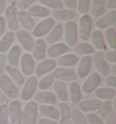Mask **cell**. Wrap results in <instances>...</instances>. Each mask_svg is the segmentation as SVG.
Returning a JSON list of instances; mask_svg holds the SVG:
<instances>
[{"instance_id":"obj_1","label":"cell","mask_w":116,"mask_h":124,"mask_svg":"<svg viewBox=\"0 0 116 124\" xmlns=\"http://www.w3.org/2000/svg\"><path fill=\"white\" fill-rule=\"evenodd\" d=\"M38 104L34 101H28L22 109L21 124H36L38 121Z\"/></svg>"},{"instance_id":"obj_2","label":"cell","mask_w":116,"mask_h":124,"mask_svg":"<svg viewBox=\"0 0 116 124\" xmlns=\"http://www.w3.org/2000/svg\"><path fill=\"white\" fill-rule=\"evenodd\" d=\"M0 90L5 96L11 100H17L19 97V90L7 74L0 76Z\"/></svg>"},{"instance_id":"obj_3","label":"cell","mask_w":116,"mask_h":124,"mask_svg":"<svg viewBox=\"0 0 116 124\" xmlns=\"http://www.w3.org/2000/svg\"><path fill=\"white\" fill-rule=\"evenodd\" d=\"M37 77L36 76H29L27 79L25 81L23 84V88L19 93V97L22 101H28L34 97L37 89Z\"/></svg>"},{"instance_id":"obj_4","label":"cell","mask_w":116,"mask_h":124,"mask_svg":"<svg viewBox=\"0 0 116 124\" xmlns=\"http://www.w3.org/2000/svg\"><path fill=\"white\" fill-rule=\"evenodd\" d=\"M78 27V37L83 42H87L90 39L92 32V19L87 15H83L79 19Z\"/></svg>"},{"instance_id":"obj_5","label":"cell","mask_w":116,"mask_h":124,"mask_svg":"<svg viewBox=\"0 0 116 124\" xmlns=\"http://www.w3.org/2000/svg\"><path fill=\"white\" fill-rule=\"evenodd\" d=\"M64 39L67 46H75L78 41V27L74 21L66 22L64 26Z\"/></svg>"},{"instance_id":"obj_6","label":"cell","mask_w":116,"mask_h":124,"mask_svg":"<svg viewBox=\"0 0 116 124\" xmlns=\"http://www.w3.org/2000/svg\"><path fill=\"white\" fill-rule=\"evenodd\" d=\"M55 19L53 17H46L42 19L39 23L34 25V29L32 30V36L36 37L37 39L46 36L48 33L55 26Z\"/></svg>"},{"instance_id":"obj_7","label":"cell","mask_w":116,"mask_h":124,"mask_svg":"<svg viewBox=\"0 0 116 124\" xmlns=\"http://www.w3.org/2000/svg\"><path fill=\"white\" fill-rule=\"evenodd\" d=\"M92 62L94 65L96 72L100 76L106 77L110 75V66L104 59V54H102V52L97 51L93 53V56L92 57Z\"/></svg>"},{"instance_id":"obj_8","label":"cell","mask_w":116,"mask_h":124,"mask_svg":"<svg viewBox=\"0 0 116 124\" xmlns=\"http://www.w3.org/2000/svg\"><path fill=\"white\" fill-rule=\"evenodd\" d=\"M15 37L17 38V42L19 44L18 45L21 47V49H24L26 53L32 52L34 40L29 32L25 31L24 29L17 30L15 34Z\"/></svg>"},{"instance_id":"obj_9","label":"cell","mask_w":116,"mask_h":124,"mask_svg":"<svg viewBox=\"0 0 116 124\" xmlns=\"http://www.w3.org/2000/svg\"><path fill=\"white\" fill-rule=\"evenodd\" d=\"M100 83H101V76L96 72L90 73L81 85L82 93L86 94V95L91 94L99 87Z\"/></svg>"},{"instance_id":"obj_10","label":"cell","mask_w":116,"mask_h":124,"mask_svg":"<svg viewBox=\"0 0 116 124\" xmlns=\"http://www.w3.org/2000/svg\"><path fill=\"white\" fill-rule=\"evenodd\" d=\"M54 79L61 82H75L77 79V75L75 70L71 68H64V67H56L51 72Z\"/></svg>"},{"instance_id":"obj_11","label":"cell","mask_w":116,"mask_h":124,"mask_svg":"<svg viewBox=\"0 0 116 124\" xmlns=\"http://www.w3.org/2000/svg\"><path fill=\"white\" fill-rule=\"evenodd\" d=\"M17 8L16 5H9L7 7L6 10H5V20H6V24L7 26L9 28V30L12 32L18 30V20H17Z\"/></svg>"},{"instance_id":"obj_12","label":"cell","mask_w":116,"mask_h":124,"mask_svg":"<svg viewBox=\"0 0 116 124\" xmlns=\"http://www.w3.org/2000/svg\"><path fill=\"white\" fill-rule=\"evenodd\" d=\"M8 106L9 124H21L22 118V104L20 101L12 100Z\"/></svg>"},{"instance_id":"obj_13","label":"cell","mask_w":116,"mask_h":124,"mask_svg":"<svg viewBox=\"0 0 116 124\" xmlns=\"http://www.w3.org/2000/svg\"><path fill=\"white\" fill-rule=\"evenodd\" d=\"M19 63L21 72L24 74V76H32V74L34 72L35 62L30 53H25L24 54L21 55Z\"/></svg>"},{"instance_id":"obj_14","label":"cell","mask_w":116,"mask_h":124,"mask_svg":"<svg viewBox=\"0 0 116 124\" xmlns=\"http://www.w3.org/2000/svg\"><path fill=\"white\" fill-rule=\"evenodd\" d=\"M92 57L90 55H84L79 58L77 62V69H76V75L77 78L85 79L90 74V71L92 68Z\"/></svg>"},{"instance_id":"obj_15","label":"cell","mask_w":116,"mask_h":124,"mask_svg":"<svg viewBox=\"0 0 116 124\" xmlns=\"http://www.w3.org/2000/svg\"><path fill=\"white\" fill-rule=\"evenodd\" d=\"M56 65L57 64H56V61L55 59H44L34 68L35 76L36 77H42L45 74L51 73L56 68Z\"/></svg>"},{"instance_id":"obj_16","label":"cell","mask_w":116,"mask_h":124,"mask_svg":"<svg viewBox=\"0 0 116 124\" xmlns=\"http://www.w3.org/2000/svg\"><path fill=\"white\" fill-rule=\"evenodd\" d=\"M33 98L34 101L37 104L40 103V105H55L58 101L54 93L50 91H39L35 93Z\"/></svg>"},{"instance_id":"obj_17","label":"cell","mask_w":116,"mask_h":124,"mask_svg":"<svg viewBox=\"0 0 116 124\" xmlns=\"http://www.w3.org/2000/svg\"><path fill=\"white\" fill-rule=\"evenodd\" d=\"M116 23V11L112 10L108 14L102 16L101 17L97 18L95 22V26L98 30H103L109 27H112Z\"/></svg>"},{"instance_id":"obj_18","label":"cell","mask_w":116,"mask_h":124,"mask_svg":"<svg viewBox=\"0 0 116 124\" xmlns=\"http://www.w3.org/2000/svg\"><path fill=\"white\" fill-rule=\"evenodd\" d=\"M32 56L34 61H43L46 56V44L43 38H38L34 41L32 49Z\"/></svg>"},{"instance_id":"obj_19","label":"cell","mask_w":116,"mask_h":124,"mask_svg":"<svg viewBox=\"0 0 116 124\" xmlns=\"http://www.w3.org/2000/svg\"><path fill=\"white\" fill-rule=\"evenodd\" d=\"M102 103V101L96 98L93 99H88V100L81 101L77 104V109L81 110L83 113H91V112H95L98 110Z\"/></svg>"},{"instance_id":"obj_20","label":"cell","mask_w":116,"mask_h":124,"mask_svg":"<svg viewBox=\"0 0 116 124\" xmlns=\"http://www.w3.org/2000/svg\"><path fill=\"white\" fill-rule=\"evenodd\" d=\"M67 89H68L69 101L73 105H77L82 101L83 97L81 85L77 82H72V83H70Z\"/></svg>"},{"instance_id":"obj_21","label":"cell","mask_w":116,"mask_h":124,"mask_svg":"<svg viewBox=\"0 0 116 124\" xmlns=\"http://www.w3.org/2000/svg\"><path fill=\"white\" fill-rule=\"evenodd\" d=\"M54 88V94L55 95L57 101L60 102H67L69 101L68 89L65 83L61 81H55L53 84Z\"/></svg>"},{"instance_id":"obj_22","label":"cell","mask_w":116,"mask_h":124,"mask_svg":"<svg viewBox=\"0 0 116 124\" xmlns=\"http://www.w3.org/2000/svg\"><path fill=\"white\" fill-rule=\"evenodd\" d=\"M17 20H18V24H21L23 29L27 32H32L35 25L34 18L29 16L26 11H17Z\"/></svg>"},{"instance_id":"obj_23","label":"cell","mask_w":116,"mask_h":124,"mask_svg":"<svg viewBox=\"0 0 116 124\" xmlns=\"http://www.w3.org/2000/svg\"><path fill=\"white\" fill-rule=\"evenodd\" d=\"M68 51L69 47L65 43H56L50 45V47L46 49V55L50 59H55L67 54Z\"/></svg>"},{"instance_id":"obj_24","label":"cell","mask_w":116,"mask_h":124,"mask_svg":"<svg viewBox=\"0 0 116 124\" xmlns=\"http://www.w3.org/2000/svg\"><path fill=\"white\" fill-rule=\"evenodd\" d=\"M90 39H91V42L92 45V47L94 48V50H97V51H104L107 48V45H106L105 40H104V37H103V33H102L101 30H98L96 29L94 31L92 32L91 34V36H90Z\"/></svg>"},{"instance_id":"obj_25","label":"cell","mask_w":116,"mask_h":124,"mask_svg":"<svg viewBox=\"0 0 116 124\" xmlns=\"http://www.w3.org/2000/svg\"><path fill=\"white\" fill-rule=\"evenodd\" d=\"M63 35H64V25L61 24H56L51 31L48 33L44 42L49 45L59 43V40L62 38Z\"/></svg>"},{"instance_id":"obj_26","label":"cell","mask_w":116,"mask_h":124,"mask_svg":"<svg viewBox=\"0 0 116 124\" xmlns=\"http://www.w3.org/2000/svg\"><path fill=\"white\" fill-rule=\"evenodd\" d=\"M94 96L96 99L100 100L101 101H113L116 96V90L113 88H109V87H98L97 89L93 92Z\"/></svg>"},{"instance_id":"obj_27","label":"cell","mask_w":116,"mask_h":124,"mask_svg":"<svg viewBox=\"0 0 116 124\" xmlns=\"http://www.w3.org/2000/svg\"><path fill=\"white\" fill-rule=\"evenodd\" d=\"M21 55H22V49L18 45H13L12 47L8 51V54L7 57V65L17 67L19 64Z\"/></svg>"},{"instance_id":"obj_28","label":"cell","mask_w":116,"mask_h":124,"mask_svg":"<svg viewBox=\"0 0 116 124\" xmlns=\"http://www.w3.org/2000/svg\"><path fill=\"white\" fill-rule=\"evenodd\" d=\"M38 112L43 118L57 121L59 119V110L54 105H44L42 104L38 106Z\"/></svg>"},{"instance_id":"obj_29","label":"cell","mask_w":116,"mask_h":124,"mask_svg":"<svg viewBox=\"0 0 116 124\" xmlns=\"http://www.w3.org/2000/svg\"><path fill=\"white\" fill-rule=\"evenodd\" d=\"M79 61V56L75 55V54H65L58 58V61L56 62V64H58L59 67L64 68H70L72 66H75L77 64Z\"/></svg>"},{"instance_id":"obj_30","label":"cell","mask_w":116,"mask_h":124,"mask_svg":"<svg viewBox=\"0 0 116 124\" xmlns=\"http://www.w3.org/2000/svg\"><path fill=\"white\" fill-rule=\"evenodd\" d=\"M15 33L7 31L0 38V54H5L12 47L15 41Z\"/></svg>"},{"instance_id":"obj_31","label":"cell","mask_w":116,"mask_h":124,"mask_svg":"<svg viewBox=\"0 0 116 124\" xmlns=\"http://www.w3.org/2000/svg\"><path fill=\"white\" fill-rule=\"evenodd\" d=\"M6 72H7V74L14 82L16 85H23L24 84L25 78L24 74L21 72L20 70H18L17 67L7 65Z\"/></svg>"},{"instance_id":"obj_32","label":"cell","mask_w":116,"mask_h":124,"mask_svg":"<svg viewBox=\"0 0 116 124\" xmlns=\"http://www.w3.org/2000/svg\"><path fill=\"white\" fill-rule=\"evenodd\" d=\"M52 16L55 20L66 23L68 21H73V19L75 17V13L74 10L62 8V9H58V10H54L52 12Z\"/></svg>"},{"instance_id":"obj_33","label":"cell","mask_w":116,"mask_h":124,"mask_svg":"<svg viewBox=\"0 0 116 124\" xmlns=\"http://www.w3.org/2000/svg\"><path fill=\"white\" fill-rule=\"evenodd\" d=\"M27 12L29 16L32 17L36 18H46L50 16V10L46 7H43L41 5H33L27 9Z\"/></svg>"},{"instance_id":"obj_34","label":"cell","mask_w":116,"mask_h":124,"mask_svg":"<svg viewBox=\"0 0 116 124\" xmlns=\"http://www.w3.org/2000/svg\"><path fill=\"white\" fill-rule=\"evenodd\" d=\"M73 52L75 55H90L93 54L94 53V48L92 47V45L88 43V42H82L80 44H76L73 48Z\"/></svg>"},{"instance_id":"obj_35","label":"cell","mask_w":116,"mask_h":124,"mask_svg":"<svg viewBox=\"0 0 116 124\" xmlns=\"http://www.w3.org/2000/svg\"><path fill=\"white\" fill-rule=\"evenodd\" d=\"M106 0H91V13L92 16L94 18L101 17L105 10Z\"/></svg>"},{"instance_id":"obj_36","label":"cell","mask_w":116,"mask_h":124,"mask_svg":"<svg viewBox=\"0 0 116 124\" xmlns=\"http://www.w3.org/2000/svg\"><path fill=\"white\" fill-rule=\"evenodd\" d=\"M113 102L112 101H102V103L98 108V110H96L97 115L99 116L101 119H106L109 116L110 114L113 112Z\"/></svg>"},{"instance_id":"obj_37","label":"cell","mask_w":116,"mask_h":124,"mask_svg":"<svg viewBox=\"0 0 116 124\" xmlns=\"http://www.w3.org/2000/svg\"><path fill=\"white\" fill-rule=\"evenodd\" d=\"M59 119H60V123L65 124L70 120L71 117V108L68 105L67 102H60L59 103Z\"/></svg>"},{"instance_id":"obj_38","label":"cell","mask_w":116,"mask_h":124,"mask_svg":"<svg viewBox=\"0 0 116 124\" xmlns=\"http://www.w3.org/2000/svg\"><path fill=\"white\" fill-rule=\"evenodd\" d=\"M106 45L109 46L112 50H116V31L113 27H109L105 29L103 34Z\"/></svg>"},{"instance_id":"obj_39","label":"cell","mask_w":116,"mask_h":124,"mask_svg":"<svg viewBox=\"0 0 116 124\" xmlns=\"http://www.w3.org/2000/svg\"><path fill=\"white\" fill-rule=\"evenodd\" d=\"M55 83V79L52 75V73H48L42 76L41 79L37 82V89L40 91H48V89Z\"/></svg>"},{"instance_id":"obj_40","label":"cell","mask_w":116,"mask_h":124,"mask_svg":"<svg viewBox=\"0 0 116 124\" xmlns=\"http://www.w3.org/2000/svg\"><path fill=\"white\" fill-rule=\"evenodd\" d=\"M70 120H72L74 124H88L86 121V117L84 113H83L81 110H79L77 108L71 109V117Z\"/></svg>"},{"instance_id":"obj_41","label":"cell","mask_w":116,"mask_h":124,"mask_svg":"<svg viewBox=\"0 0 116 124\" xmlns=\"http://www.w3.org/2000/svg\"><path fill=\"white\" fill-rule=\"evenodd\" d=\"M38 2L41 6L48 8L49 10L50 9L58 10L64 7V5L61 0H38Z\"/></svg>"},{"instance_id":"obj_42","label":"cell","mask_w":116,"mask_h":124,"mask_svg":"<svg viewBox=\"0 0 116 124\" xmlns=\"http://www.w3.org/2000/svg\"><path fill=\"white\" fill-rule=\"evenodd\" d=\"M91 0H78L76 4V9L80 15H87L90 11Z\"/></svg>"},{"instance_id":"obj_43","label":"cell","mask_w":116,"mask_h":124,"mask_svg":"<svg viewBox=\"0 0 116 124\" xmlns=\"http://www.w3.org/2000/svg\"><path fill=\"white\" fill-rule=\"evenodd\" d=\"M0 124H9L8 106L7 103H4L0 106Z\"/></svg>"},{"instance_id":"obj_44","label":"cell","mask_w":116,"mask_h":124,"mask_svg":"<svg viewBox=\"0 0 116 124\" xmlns=\"http://www.w3.org/2000/svg\"><path fill=\"white\" fill-rule=\"evenodd\" d=\"M36 0H18L16 4L17 10L26 11L30 7H32Z\"/></svg>"},{"instance_id":"obj_45","label":"cell","mask_w":116,"mask_h":124,"mask_svg":"<svg viewBox=\"0 0 116 124\" xmlns=\"http://www.w3.org/2000/svg\"><path fill=\"white\" fill-rule=\"evenodd\" d=\"M85 117L88 124H104L103 120L101 119L95 112L87 113V115H86Z\"/></svg>"},{"instance_id":"obj_46","label":"cell","mask_w":116,"mask_h":124,"mask_svg":"<svg viewBox=\"0 0 116 124\" xmlns=\"http://www.w3.org/2000/svg\"><path fill=\"white\" fill-rule=\"evenodd\" d=\"M104 84L106 87H109V88H116V76L114 75H108L105 77L104 80Z\"/></svg>"},{"instance_id":"obj_47","label":"cell","mask_w":116,"mask_h":124,"mask_svg":"<svg viewBox=\"0 0 116 124\" xmlns=\"http://www.w3.org/2000/svg\"><path fill=\"white\" fill-rule=\"evenodd\" d=\"M104 59L107 62H111L113 64L116 63V50H111L109 52L106 53L104 55Z\"/></svg>"},{"instance_id":"obj_48","label":"cell","mask_w":116,"mask_h":124,"mask_svg":"<svg viewBox=\"0 0 116 124\" xmlns=\"http://www.w3.org/2000/svg\"><path fill=\"white\" fill-rule=\"evenodd\" d=\"M7 56L4 54H0V76L5 74L6 68H7Z\"/></svg>"},{"instance_id":"obj_49","label":"cell","mask_w":116,"mask_h":124,"mask_svg":"<svg viewBox=\"0 0 116 124\" xmlns=\"http://www.w3.org/2000/svg\"><path fill=\"white\" fill-rule=\"evenodd\" d=\"M61 1L63 5L65 6L66 8L69 9V10H75L76 8L77 0H61Z\"/></svg>"},{"instance_id":"obj_50","label":"cell","mask_w":116,"mask_h":124,"mask_svg":"<svg viewBox=\"0 0 116 124\" xmlns=\"http://www.w3.org/2000/svg\"><path fill=\"white\" fill-rule=\"evenodd\" d=\"M6 28H7V24L6 20L3 16H0V38L3 36V35L6 33Z\"/></svg>"},{"instance_id":"obj_51","label":"cell","mask_w":116,"mask_h":124,"mask_svg":"<svg viewBox=\"0 0 116 124\" xmlns=\"http://www.w3.org/2000/svg\"><path fill=\"white\" fill-rule=\"evenodd\" d=\"M104 124H116V114L115 112H112L108 117L106 118Z\"/></svg>"},{"instance_id":"obj_52","label":"cell","mask_w":116,"mask_h":124,"mask_svg":"<svg viewBox=\"0 0 116 124\" xmlns=\"http://www.w3.org/2000/svg\"><path fill=\"white\" fill-rule=\"evenodd\" d=\"M37 124H59L56 121L46 119V118H41L37 121Z\"/></svg>"},{"instance_id":"obj_53","label":"cell","mask_w":116,"mask_h":124,"mask_svg":"<svg viewBox=\"0 0 116 124\" xmlns=\"http://www.w3.org/2000/svg\"><path fill=\"white\" fill-rule=\"evenodd\" d=\"M105 7L111 10H115L116 8V0H107L105 2Z\"/></svg>"},{"instance_id":"obj_54","label":"cell","mask_w":116,"mask_h":124,"mask_svg":"<svg viewBox=\"0 0 116 124\" xmlns=\"http://www.w3.org/2000/svg\"><path fill=\"white\" fill-rule=\"evenodd\" d=\"M7 8V0H0V16L5 13V10Z\"/></svg>"},{"instance_id":"obj_55","label":"cell","mask_w":116,"mask_h":124,"mask_svg":"<svg viewBox=\"0 0 116 124\" xmlns=\"http://www.w3.org/2000/svg\"><path fill=\"white\" fill-rule=\"evenodd\" d=\"M7 98L5 95H4L2 93H0V106L2 105V104L6 103V101H7Z\"/></svg>"},{"instance_id":"obj_56","label":"cell","mask_w":116,"mask_h":124,"mask_svg":"<svg viewBox=\"0 0 116 124\" xmlns=\"http://www.w3.org/2000/svg\"><path fill=\"white\" fill-rule=\"evenodd\" d=\"M110 74L111 75H116V64H113L110 67Z\"/></svg>"},{"instance_id":"obj_57","label":"cell","mask_w":116,"mask_h":124,"mask_svg":"<svg viewBox=\"0 0 116 124\" xmlns=\"http://www.w3.org/2000/svg\"><path fill=\"white\" fill-rule=\"evenodd\" d=\"M7 1H8L10 3V5H16L18 0H7Z\"/></svg>"}]
</instances>
